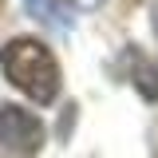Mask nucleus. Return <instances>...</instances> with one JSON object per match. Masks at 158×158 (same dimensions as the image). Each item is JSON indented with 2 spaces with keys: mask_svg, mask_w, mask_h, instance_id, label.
I'll return each instance as SVG.
<instances>
[{
  "mask_svg": "<svg viewBox=\"0 0 158 158\" xmlns=\"http://www.w3.org/2000/svg\"><path fill=\"white\" fill-rule=\"evenodd\" d=\"M24 8H28V16H36L48 28H59V32L75 28V20H79L75 0H24Z\"/></svg>",
  "mask_w": 158,
  "mask_h": 158,
  "instance_id": "7ed1b4c3",
  "label": "nucleus"
},
{
  "mask_svg": "<svg viewBox=\"0 0 158 158\" xmlns=\"http://www.w3.org/2000/svg\"><path fill=\"white\" fill-rule=\"evenodd\" d=\"M48 142V131L32 111L4 103L0 107V158H36Z\"/></svg>",
  "mask_w": 158,
  "mask_h": 158,
  "instance_id": "f03ea898",
  "label": "nucleus"
},
{
  "mask_svg": "<svg viewBox=\"0 0 158 158\" xmlns=\"http://www.w3.org/2000/svg\"><path fill=\"white\" fill-rule=\"evenodd\" d=\"M131 79H135V87L150 99V103L158 99V59H138L135 56V71H131Z\"/></svg>",
  "mask_w": 158,
  "mask_h": 158,
  "instance_id": "20e7f679",
  "label": "nucleus"
},
{
  "mask_svg": "<svg viewBox=\"0 0 158 158\" xmlns=\"http://www.w3.org/2000/svg\"><path fill=\"white\" fill-rule=\"evenodd\" d=\"M0 67L12 87H20L32 103H56L59 95V63L52 48L36 36H16L0 48Z\"/></svg>",
  "mask_w": 158,
  "mask_h": 158,
  "instance_id": "f257e3e1",
  "label": "nucleus"
},
{
  "mask_svg": "<svg viewBox=\"0 0 158 158\" xmlns=\"http://www.w3.org/2000/svg\"><path fill=\"white\" fill-rule=\"evenodd\" d=\"M150 24H154V36H158V4L150 8Z\"/></svg>",
  "mask_w": 158,
  "mask_h": 158,
  "instance_id": "39448f33",
  "label": "nucleus"
}]
</instances>
